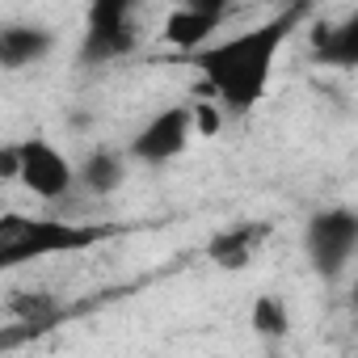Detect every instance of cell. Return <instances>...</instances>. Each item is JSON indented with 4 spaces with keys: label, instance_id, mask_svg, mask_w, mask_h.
Returning <instances> with one entry per match:
<instances>
[{
    "label": "cell",
    "instance_id": "cell-10",
    "mask_svg": "<svg viewBox=\"0 0 358 358\" xmlns=\"http://www.w3.org/2000/svg\"><path fill=\"white\" fill-rule=\"evenodd\" d=\"M312 55L333 68H358V13L312 34Z\"/></svg>",
    "mask_w": 358,
    "mask_h": 358
},
{
    "label": "cell",
    "instance_id": "cell-2",
    "mask_svg": "<svg viewBox=\"0 0 358 358\" xmlns=\"http://www.w3.org/2000/svg\"><path fill=\"white\" fill-rule=\"evenodd\" d=\"M106 241V228L97 224H72V220H34V215H17L5 211L0 215V266L13 270L22 262H38V257H55V253H80L89 245Z\"/></svg>",
    "mask_w": 358,
    "mask_h": 358
},
{
    "label": "cell",
    "instance_id": "cell-8",
    "mask_svg": "<svg viewBox=\"0 0 358 358\" xmlns=\"http://www.w3.org/2000/svg\"><path fill=\"white\" fill-rule=\"evenodd\" d=\"M270 236V224H232L224 232L211 236L207 245V257L224 270H245L253 262V253L262 249V241Z\"/></svg>",
    "mask_w": 358,
    "mask_h": 358
},
{
    "label": "cell",
    "instance_id": "cell-5",
    "mask_svg": "<svg viewBox=\"0 0 358 358\" xmlns=\"http://www.w3.org/2000/svg\"><path fill=\"white\" fill-rule=\"evenodd\" d=\"M135 26H131V5L122 0H101L89 9V26L80 38V64H110L135 51Z\"/></svg>",
    "mask_w": 358,
    "mask_h": 358
},
{
    "label": "cell",
    "instance_id": "cell-3",
    "mask_svg": "<svg viewBox=\"0 0 358 358\" xmlns=\"http://www.w3.org/2000/svg\"><path fill=\"white\" fill-rule=\"evenodd\" d=\"M303 249L320 278H337L350 266V257L358 253V211H350V207L316 211L303 232Z\"/></svg>",
    "mask_w": 358,
    "mask_h": 358
},
{
    "label": "cell",
    "instance_id": "cell-1",
    "mask_svg": "<svg viewBox=\"0 0 358 358\" xmlns=\"http://www.w3.org/2000/svg\"><path fill=\"white\" fill-rule=\"evenodd\" d=\"M303 5H291L282 13H274L270 22L253 26V30H241L232 38H220L211 47H203L194 55V68L203 76V85L232 110V114H249L266 89H270V76H274V64L287 47V38L295 34V26L303 22Z\"/></svg>",
    "mask_w": 358,
    "mask_h": 358
},
{
    "label": "cell",
    "instance_id": "cell-9",
    "mask_svg": "<svg viewBox=\"0 0 358 358\" xmlns=\"http://www.w3.org/2000/svg\"><path fill=\"white\" fill-rule=\"evenodd\" d=\"M51 47H55V34L43 26H5L0 30V68H9V72L30 68Z\"/></svg>",
    "mask_w": 358,
    "mask_h": 358
},
{
    "label": "cell",
    "instance_id": "cell-12",
    "mask_svg": "<svg viewBox=\"0 0 358 358\" xmlns=\"http://www.w3.org/2000/svg\"><path fill=\"white\" fill-rule=\"evenodd\" d=\"M249 324H253L257 337H287V329H291V312H287V303H282L278 295H257V299H253V316H249Z\"/></svg>",
    "mask_w": 358,
    "mask_h": 358
},
{
    "label": "cell",
    "instance_id": "cell-11",
    "mask_svg": "<svg viewBox=\"0 0 358 358\" xmlns=\"http://www.w3.org/2000/svg\"><path fill=\"white\" fill-rule=\"evenodd\" d=\"M122 182H127V164H122V156L110 152V148L89 152V160L80 164V186H85L89 194H97V199L114 194Z\"/></svg>",
    "mask_w": 358,
    "mask_h": 358
},
{
    "label": "cell",
    "instance_id": "cell-4",
    "mask_svg": "<svg viewBox=\"0 0 358 358\" xmlns=\"http://www.w3.org/2000/svg\"><path fill=\"white\" fill-rule=\"evenodd\" d=\"M80 182V169L43 135L22 139V186L43 199V203H59L64 194H72V186Z\"/></svg>",
    "mask_w": 358,
    "mask_h": 358
},
{
    "label": "cell",
    "instance_id": "cell-14",
    "mask_svg": "<svg viewBox=\"0 0 358 358\" xmlns=\"http://www.w3.org/2000/svg\"><path fill=\"white\" fill-rule=\"evenodd\" d=\"M220 131V110L215 101H199L194 106V135H215Z\"/></svg>",
    "mask_w": 358,
    "mask_h": 358
},
{
    "label": "cell",
    "instance_id": "cell-7",
    "mask_svg": "<svg viewBox=\"0 0 358 358\" xmlns=\"http://www.w3.org/2000/svg\"><path fill=\"white\" fill-rule=\"evenodd\" d=\"M224 17H228L224 5H215V0H194V5H182V9L169 13L160 38L177 51H203V43L220 30Z\"/></svg>",
    "mask_w": 358,
    "mask_h": 358
},
{
    "label": "cell",
    "instance_id": "cell-15",
    "mask_svg": "<svg viewBox=\"0 0 358 358\" xmlns=\"http://www.w3.org/2000/svg\"><path fill=\"white\" fill-rule=\"evenodd\" d=\"M350 303H354V312H358V282L350 287Z\"/></svg>",
    "mask_w": 358,
    "mask_h": 358
},
{
    "label": "cell",
    "instance_id": "cell-6",
    "mask_svg": "<svg viewBox=\"0 0 358 358\" xmlns=\"http://www.w3.org/2000/svg\"><path fill=\"white\" fill-rule=\"evenodd\" d=\"M190 135H194V110H190V106L160 110V114L131 139V156L143 160V164H169L173 156L186 152Z\"/></svg>",
    "mask_w": 358,
    "mask_h": 358
},
{
    "label": "cell",
    "instance_id": "cell-13",
    "mask_svg": "<svg viewBox=\"0 0 358 358\" xmlns=\"http://www.w3.org/2000/svg\"><path fill=\"white\" fill-rule=\"evenodd\" d=\"M0 177H5V182H22V143L0 148Z\"/></svg>",
    "mask_w": 358,
    "mask_h": 358
}]
</instances>
